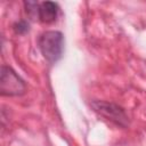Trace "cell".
<instances>
[{
    "label": "cell",
    "mask_w": 146,
    "mask_h": 146,
    "mask_svg": "<svg viewBox=\"0 0 146 146\" xmlns=\"http://www.w3.org/2000/svg\"><path fill=\"white\" fill-rule=\"evenodd\" d=\"M42 56L49 63H56L62 58L64 50V36L59 31H46L38 40Z\"/></svg>",
    "instance_id": "obj_1"
},
{
    "label": "cell",
    "mask_w": 146,
    "mask_h": 146,
    "mask_svg": "<svg viewBox=\"0 0 146 146\" xmlns=\"http://www.w3.org/2000/svg\"><path fill=\"white\" fill-rule=\"evenodd\" d=\"M26 86L24 80L7 65L1 66L0 92L2 96H21L25 92Z\"/></svg>",
    "instance_id": "obj_2"
},
{
    "label": "cell",
    "mask_w": 146,
    "mask_h": 146,
    "mask_svg": "<svg viewBox=\"0 0 146 146\" xmlns=\"http://www.w3.org/2000/svg\"><path fill=\"white\" fill-rule=\"evenodd\" d=\"M91 106L95 112L106 117L107 120L112 121L116 125H120L123 128L128 125V116L121 106L113 103L104 102V100H94L91 103Z\"/></svg>",
    "instance_id": "obj_3"
},
{
    "label": "cell",
    "mask_w": 146,
    "mask_h": 146,
    "mask_svg": "<svg viewBox=\"0 0 146 146\" xmlns=\"http://www.w3.org/2000/svg\"><path fill=\"white\" fill-rule=\"evenodd\" d=\"M58 11H59V7L56 2L43 1L39 3L38 7V19L41 23H46V24L52 23L56 21L58 16Z\"/></svg>",
    "instance_id": "obj_4"
},
{
    "label": "cell",
    "mask_w": 146,
    "mask_h": 146,
    "mask_svg": "<svg viewBox=\"0 0 146 146\" xmlns=\"http://www.w3.org/2000/svg\"><path fill=\"white\" fill-rule=\"evenodd\" d=\"M24 6H25V11L30 17H36L38 18V7H39L38 2H35V1H25Z\"/></svg>",
    "instance_id": "obj_5"
},
{
    "label": "cell",
    "mask_w": 146,
    "mask_h": 146,
    "mask_svg": "<svg viewBox=\"0 0 146 146\" xmlns=\"http://www.w3.org/2000/svg\"><path fill=\"white\" fill-rule=\"evenodd\" d=\"M13 29L17 34H24V33H26L29 31L30 25H29V23L26 21H18L13 25Z\"/></svg>",
    "instance_id": "obj_6"
}]
</instances>
